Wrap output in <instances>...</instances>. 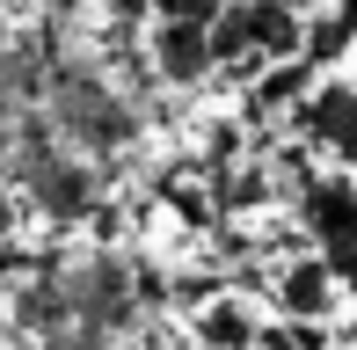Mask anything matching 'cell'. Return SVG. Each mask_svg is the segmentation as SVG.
Instances as JSON below:
<instances>
[{
  "label": "cell",
  "mask_w": 357,
  "mask_h": 350,
  "mask_svg": "<svg viewBox=\"0 0 357 350\" xmlns=\"http://www.w3.org/2000/svg\"><path fill=\"white\" fill-rule=\"evenodd\" d=\"M306 44V22L284 0H234L212 22V52L219 66H255V59H291Z\"/></svg>",
  "instance_id": "cell-1"
},
{
  "label": "cell",
  "mask_w": 357,
  "mask_h": 350,
  "mask_svg": "<svg viewBox=\"0 0 357 350\" xmlns=\"http://www.w3.org/2000/svg\"><path fill=\"white\" fill-rule=\"evenodd\" d=\"M306 234L321 241V263H335V277L357 284V183L350 175L306 183Z\"/></svg>",
  "instance_id": "cell-2"
},
{
  "label": "cell",
  "mask_w": 357,
  "mask_h": 350,
  "mask_svg": "<svg viewBox=\"0 0 357 350\" xmlns=\"http://www.w3.org/2000/svg\"><path fill=\"white\" fill-rule=\"evenodd\" d=\"M153 66L168 73V81H197V73H212V66H219L212 29H204V22H175V15H160V29H153Z\"/></svg>",
  "instance_id": "cell-3"
},
{
  "label": "cell",
  "mask_w": 357,
  "mask_h": 350,
  "mask_svg": "<svg viewBox=\"0 0 357 350\" xmlns=\"http://www.w3.org/2000/svg\"><path fill=\"white\" fill-rule=\"evenodd\" d=\"M335 299H343V277H335V263H291L278 277V307L299 314V321H321V314H335Z\"/></svg>",
  "instance_id": "cell-4"
},
{
  "label": "cell",
  "mask_w": 357,
  "mask_h": 350,
  "mask_svg": "<svg viewBox=\"0 0 357 350\" xmlns=\"http://www.w3.org/2000/svg\"><path fill=\"white\" fill-rule=\"evenodd\" d=\"M306 132H314L321 146H335V153H343L350 139H357V88L321 81L314 95H306Z\"/></svg>",
  "instance_id": "cell-5"
},
{
  "label": "cell",
  "mask_w": 357,
  "mask_h": 350,
  "mask_svg": "<svg viewBox=\"0 0 357 350\" xmlns=\"http://www.w3.org/2000/svg\"><path fill=\"white\" fill-rule=\"evenodd\" d=\"M204 343H248V314H241V307L204 314Z\"/></svg>",
  "instance_id": "cell-6"
},
{
  "label": "cell",
  "mask_w": 357,
  "mask_h": 350,
  "mask_svg": "<svg viewBox=\"0 0 357 350\" xmlns=\"http://www.w3.org/2000/svg\"><path fill=\"white\" fill-rule=\"evenodd\" d=\"M226 8H234V0H160V15H175V22H204V29H212Z\"/></svg>",
  "instance_id": "cell-7"
},
{
  "label": "cell",
  "mask_w": 357,
  "mask_h": 350,
  "mask_svg": "<svg viewBox=\"0 0 357 350\" xmlns=\"http://www.w3.org/2000/svg\"><path fill=\"white\" fill-rule=\"evenodd\" d=\"M343 161H350V168H357V139H350V146H343Z\"/></svg>",
  "instance_id": "cell-8"
}]
</instances>
